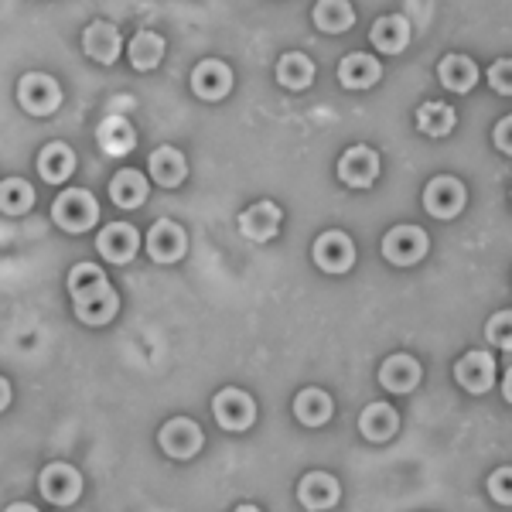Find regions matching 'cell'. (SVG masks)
<instances>
[{"mask_svg": "<svg viewBox=\"0 0 512 512\" xmlns=\"http://www.w3.org/2000/svg\"><path fill=\"white\" fill-rule=\"evenodd\" d=\"M69 294L82 325H110L120 311V297L96 263H76L69 270Z\"/></svg>", "mask_w": 512, "mask_h": 512, "instance_id": "cell-1", "label": "cell"}, {"mask_svg": "<svg viewBox=\"0 0 512 512\" xmlns=\"http://www.w3.org/2000/svg\"><path fill=\"white\" fill-rule=\"evenodd\" d=\"M99 219V205L93 192L86 188H65V192L52 202V222L65 233H86Z\"/></svg>", "mask_w": 512, "mask_h": 512, "instance_id": "cell-2", "label": "cell"}, {"mask_svg": "<svg viewBox=\"0 0 512 512\" xmlns=\"http://www.w3.org/2000/svg\"><path fill=\"white\" fill-rule=\"evenodd\" d=\"M212 417L219 420L222 431H246L256 420V403H253V396L246 390H239V386H226V390H219L212 396Z\"/></svg>", "mask_w": 512, "mask_h": 512, "instance_id": "cell-3", "label": "cell"}, {"mask_svg": "<svg viewBox=\"0 0 512 512\" xmlns=\"http://www.w3.org/2000/svg\"><path fill=\"white\" fill-rule=\"evenodd\" d=\"M18 99L31 117H48L62 106V86L48 72H28L18 82Z\"/></svg>", "mask_w": 512, "mask_h": 512, "instance_id": "cell-4", "label": "cell"}, {"mask_svg": "<svg viewBox=\"0 0 512 512\" xmlns=\"http://www.w3.org/2000/svg\"><path fill=\"white\" fill-rule=\"evenodd\" d=\"M158 444H161V451L168 454V458L188 461V458H195V454L205 448V434H202V427H198L195 420L171 417L168 424L158 431Z\"/></svg>", "mask_w": 512, "mask_h": 512, "instance_id": "cell-5", "label": "cell"}, {"mask_svg": "<svg viewBox=\"0 0 512 512\" xmlns=\"http://www.w3.org/2000/svg\"><path fill=\"white\" fill-rule=\"evenodd\" d=\"M38 492L45 495L52 506H72L82 495V475L72 465H65V461H52V465L41 468Z\"/></svg>", "mask_w": 512, "mask_h": 512, "instance_id": "cell-6", "label": "cell"}, {"mask_svg": "<svg viewBox=\"0 0 512 512\" xmlns=\"http://www.w3.org/2000/svg\"><path fill=\"white\" fill-rule=\"evenodd\" d=\"M427 233L417 226H396L383 236V256L396 267H414L427 256Z\"/></svg>", "mask_w": 512, "mask_h": 512, "instance_id": "cell-7", "label": "cell"}, {"mask_svg": "<svg viewBox=\"0 0 512 512\" xmlns=\"http://www.w3.org/2000/svg\"><path fill=\"white\" fill-rule=\"evenodd\" d=\"M454 379H458L461 390L468 393H489L495 383V355L485 349H472L465 352L458 362H454Z\"/></svg>", "mask_w": 512, "mask_h": 512, "instance_id": "cell-8", "label": "cell"}, {"mask_svg": "<svg viewBox=\"0 0 512 512\" xmlns=\"http://www.w3.org/2000/svg\"><path fill=\"white\" fill-rule=\"evenodd\" d=\"M424 209L434 219H454L465 209V185L451 175H437L431 185L424 188Z\"/></svg>", "mask_w": 512, "mask_h": 512, "instance_id": "cell-9", "label": "cell"}, {"mask_svg": "<svg viewBox=\"0 0 512 512\" xmlns=\"http://www.w3.org/2000/svg\"><path fill=\"white\" fill-rule=\"evenodd\" d=\"M188 250V236L175 219H158L147 233V253L154 263H178Z\"/></svg>", "mask_w": 512, "mask_h": 512, "instance_id": "cell-10", "label": "cell"}, {"mask_svg": "<svg viewBox=\"0 0 512 512\" xmlns=\"http://www.w3.org/2000/svg\"><path fill=\"white\" fill-rule=\"evenodd\" d=\"M315 263L325 274H345L355 263V243L338 229H328L315 239Z\"/></svg>", "mask_w": 512, "mask_h": 512, "instance_id": "cell-11", "label": "cell"}, {"mask_svg": "<svg viewBox=\"0 0 512 512\" xmlns=\"http://www.w3.org/2000/svg\"><path fill=\"white\" fill-rule=\"evenodd\" d=\"M96 250L110 263H130L140 250V236L130 222H110L106 229H99Z\"/></svg>", "mask_w": 512, "mask_h": 512, "instance_id": "cell-12", "label": "cell"}, {"mask_svg": "<svg viewBox=\"0 0 512 512\" xmlns=\"http://www.w3.org/2000/svg\"><path fill=\"white\" fill-rule=\"evenodd\" d=\"M379 175V154L373 147L359 144V147H349L338 161V178L345 181L349 188H369Z\"/></svg>", "mask_w": 512, "mask_h": 512, "instance_id": "cell-13", "label": "cell"}, {"mask_svg": "<svg viewBox=\"0 0 512 512\" xmlns=\"http://www.w3.org/2000/svg\"><path fill=\"white\" fill-rule=\"evenodd\" d=\"M120 48H123V41H120L117 24L93 21V24H86V31H82V52H86L89 59L99 62V65H113V62H117L120 59Z\"/></svg>", "mask_w": 512, "mask_h": 512, "instance_id": "cell-14", "label": "cell"}, {"mask_svg": "<svg viewBox=\"0 0 512 512\" xmlns=\"http://www.w3.org/2000/svg\"><path fill=\"white\" fill-rule=\"evenodd\" d=\"M297 499H301L304 509L325 512L342 499V485H338V478L328 472H308L301 478V485H297Z\"/></svg>", "mask_w": 512, "mask_h": 512, "instance_id": "cell-15", "label": "cell"}, {"mask_svg": "<svg viewBox=\"0 0 512 512\" xmlns=\"http://www.w3.org/2000/svg\"><path fill=\"white\" fill-rule=\"evenodd\" d=\"M233 89V72H229L226 62L219 59H205L195 65L192 72V93L198 99H209V103H216V99H222Z\"/></svg>", "mask_w": 512, "mask_h": 512, "instance_id": "cell-16", "label": "cell"}, {"mask_svg": "<svg viewBox=\"0 0 512 512\" xmlns=\"http://www.w3.org/2000/svg\"><path fill=\"white\" fill-rule=\"evenodd\" d=\"M420 376H424V369H420V362L407 352H396L379 366V383H383V390H390V393L417 390Z\"/></svg>", "mask_w": 512, "mask_h": 512, "instance_id": "cell-17", "label": "cell"}, {"mask_svg": "<svg viewBox=\"0 0 512 512\" xmlns=\"http://www.w3.org/2000/svg\"><path fill=\"white\" fill-rule=\"evenodd\" d=\"M280 229V209L274 202H253L250 209L239 212V233L253 243H267Z\"/></svg>", "mask_w": 512, "mask_h": 512, "instance_id": "cell-18", "label": "cell"}, {"mask_svg": "<svg viewBox=\"0 0 512 512\" xmlns=\"http://www.w3.org/2000/svg\"><path fill=\"white\" fill-rule=\"evenodd\" d=\"M72 171H76V154H72L69 144H62V140H52V144L41 147L38 175L45 178L48 185H62V181H69Z\"/></svg>", "mask_w": 512, "mask_h": 512, "instance_id": "cell-19", "label": "cell"}, {"mask_svg": "<svg viewBox=\"0 0 512 512\" xmlns=\"http://www.w3.org/2000/svg\"><path fill=\"white\" fill-rule=\"evenodd\" d=\"M96 144L103 147L110 158H123V154L134 151L137 144V130L127 117H106L96 127Z\"/></svg>", "mask_w": 512, "mask_h": 512, "instance_id": "cell-20", "label": "cell"}, {"mask_svg": "<svg viewBox=\"0 0 512 512\" xmlns=\"http://www.w3.org/2000/svg\"><path fill=\"white\" fill-rule=\"evenodd\" d=\"M359 431L366 441H390L400 431V414H396L390 403H369L359 414Z\"/></svg>", "mask_w": 512, "mask_h": 512, "instance_id": "cell-21", "label": "cell"}, {"mask_svg": "<svg viewBox=\"0 0 512 512\" xmlns=\"http://www.w3.org/2000/svg\"><path fill=\"white\" fill-rule=\"evenodd\" d=\"M338 82L345 89H369L379 82V62L366 52H352L338 62Z\"/></svg>", "mask_w": 512, "mask_h": 512, "instance_id": "cell-22", "label": "cell"}, {"mask_svg": "<svg viewBox=\"0 0 512 512\" xmlns=\"http://www.w3.org/2000/svg\"><path fill=\"white\" fill-rule=\"evenodd\" d=\"M147 168H151V178L158 181L161 188H178L188 175L185 154L175 151V147H158V151H151Z\"/></svg>", "mask_w": 512, "mask_h": 512, "instance_id": "cell-23", "label": "cell"}, {"mask_svg": "<svg viewBox=\"0 0 512 512\" xmlns=\"http://www.w3.org/2000/svg\"><path fill=\"white\" fill-rule=\"evenodd\" d=\"M294 417L301 420L304 427L328 424V417H332V396L325 390H318V386H308V390H301L294 396Z\"/></svg>", "mask_w": 512, "mask_h": 512, "instance_id": "cell-24", "label": "cell"}, {"mask_svg": "<svg viewBox=\"0 0 512 512\" xmlns=\"http://www.w3.org/2000/svg\"><path fill=\"white\" fill-rule=\"evenodd\" d=\"M437 79H441L444 89H451V93H468L478 82V69L468 55H444L441 65H437Z\"/></svg>", "mask_w": 512, "mask_h": 512, "instance_id": "cell-25", "label": "cell"}, {"mask_svg": "<svg viewBox=\"0 0 512 512\" xmlns=\"http://www.w3.org/2000/svg\"><path fill=\"white\" fill-rule=\"evenodd\" d=\"M373 45L379 48V52H386V55H396V52H403L407 48V41H410V24L403 14H386V18H379L373 24Z\"/></svg>", "mask_w": 512, "mask_h": 512, "instance_id": "cell-26", "label": "cell"}, {"mask_svg": "<svg viewBox=\"0 0 512 512\" xmlns=\"http://www.w3.org/2000/svg\"><path fill=\"white\" fill-rule=\"evenodd\" d=\"M130 65H134L137 72H151L158 69L161 59H164V38L158 31H137L134 38H130Z\"/></svg>", "mask_w": 512, "mask_h": 512, "instance_id": "cell-27", "label": "cell"}, {"mask_svg": "<svg viewBox=\"0 0 512 512\" xmlns=\"http://www.w3.org/2000/svg\"><path fill=\"white\" fill-rule=\"evenodd\" d=\"M311 79H315V62L301 52H287L284 59L277 62V82L284 89H308Z\"/></svg>", "mask_w": 512, "mask_h": 512, "instance_id": "cell-28", "label": "cell"}, {"mask_svg": "<svg viewBox=\"0 0 512 512\" xmlns=\"http://www.w3.org/2000/svg\"><path fill=\"white\" fill-rule=\"evenodd\" d=\"M110 198L120 209H137L147 198V178L134 168H123L120 175L110 181Z\"/></svg>", "mask_w": 512, "mask_h": 512, "instance_id": "cell-29", "label": "cell"}, {"mask_svg": "<svg viewBox=\"0 0 512 512\" xmlns=\"http://www.w3.org/2000/svg\"><path fill=\"white\" fill-rule=\"evenodd\" d=\"M315 24L328 35H342L355 24V11L349 0H318L315 4Z\"/></svg>", "mask_w": 512, "mask_h": 512, "instance_id": "cell-30", "label": "cell"}, {"mask_svg": "<svg viewBox=\"0 0 512 512\" xmlns=\"http://www.w3.org/2000/svg\"><path fill=\"white\" fill-rule=\"evenodd\" d=\"M35 205V188L24 178H7L0 181V212L4 216H24Z\"/></svg>", "mask_w": 512, "mask_h": 512, "instance_id": "cell-31", "label": "cell"}, {"mask_svg": "<svg viewBox=\"0 0 512 512\" xmlns=\"http://www.w3.org/2000/svg\"><path fill=\"white\" fill-rule=\"evenodd\" d=\"M454 110L448 103H424L417 110V130L420 134H427V137H444V134H451L454 130Z\"/></svg>", "mask_w": 512, "mask_h": 512, "instance_id": "cell-32", "label": "cell"}, {"mask_svg": "<svg viewBox=\"0 0 512 512\" xmlns=\"http://www.w3.org/2000/svg\"><path fill=\"white\" fill-rule=\"evenodd\" d=\"M485 338L499 349H512V311H495L485 325Z\"/></svg>", "mask_w": 512, "mask_h": 512, "instance_id": "cell-33", "label": "cell"}, {"mask_svg": "<svg viewBox=\"0 0 512 512\" xmlns=\"http://www.w3.org/2000/svg\"><path fill=\"white\" fill-rule=\"evenodd\" d=\"M489 495L499 506H512V468H495L489 475Z\"/></svg>", "mask_w": 512, "mask_h": 512, "instance_id": "cell-34", "label": "cell"}, {"mask_svg": "<svg viewBox=\"0 0 512 512\" xmlns=\"http://www.w3.org/2000/svg\"><path fill=\"white\" fill-rule=\"evenodd\" d=\"M489 86L495 93L512 96V59H499L489 65Z\"/></svg>", "mask_w": 512, "mask_h": 512, "instance_id": "cell-35", "label": "cell"}, {"mask_svg": "<svg viewBox=\"0 0 512 512\" xmlns=\"http://www.w3.org/2000/svg\"><path fill=\"white\" fill-rule=\"evenodd\" d=\"M495 147L499 151H506V154H512V117H502L499 123H495Z\"/></svg>", "mask_w": 512, "mask_h": 512, "instance_id": "cell-36", "label": "cell"}, {"mask_svg": "<svg viewBox=\"0 0 512 512\" xmlns=\"http://www.w3.org/2000/svg\"><path fill=\"white\" fill-rule=\"evenodd\" d=\"M11 383H7V379L4 376H0V410H7V407H11Z\"/></svg>", "mask_w": 512, "mask_h": 512, "instance_id": "cell-37", "label": "cell"}, {"mask_svg": "<svg viewBox=\"0 0 512 512\" xmlns=\"http://www.w3.org/2000/svg\"><path fill=\"white\" fill-rule=\"evenodd\" d=\"M502 393H506V400L512 403V366L506 369V376H502Z\"/></svg>", "mask_w": 512, "mask_h": 512, "instance_id": "cell-38", "label": "cell"}, {"mask_svg": "<svg viewBox=\"0 0 512 512\" xmlns=\"http://www.w3.org/2000/svg\"><path fill=\"white\" fill-rule=\"evenodd\" d=\"M4 512H38V506H31V502H14V506H7Z\"/></svg>", "mask_w": 512, "mask_h": 512, "instance_id": "cell-39", "label": "cell"}, {"mask_svg": "<svg viewBox=\"0 0 512 512\" xmlns=\"http://www.w3.org/2000/svg\"><path fill=\"white\" fill-rule=\"evenodd\" d=\"M233 512H263V509H256V506H250V502H243V506H236Z\"/></svg>", "mask_w": 512, "mask_h": 512, "instance_id": "cell-40", "label": "cell"}, {"mask_svg": "<svg viewBox=\"0 0 512 512\" xmlns=\"http://www.w3.org/2000/svg\"><path fill=\"white\" fill-rule=\"evenodd\" d=\"M509 195H512V192H509Z\"/></svg>", "mask_w": 512, "mask_h": 512, "instance_id": "cell-41", "label": "cell"}]
</instances>
